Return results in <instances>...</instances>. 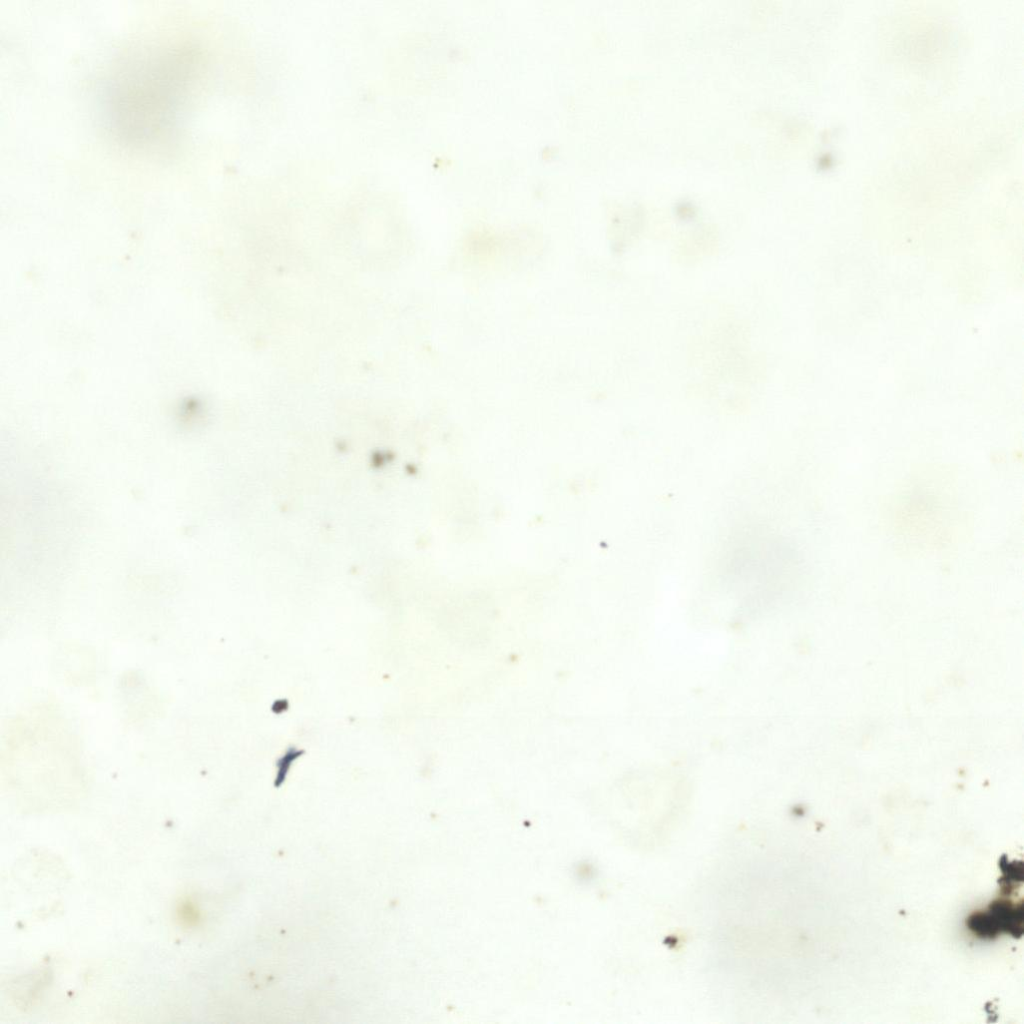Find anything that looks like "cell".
I'll return each mask as SVG.
<instances>
[{"instance_id":"cell-1","label":"cell","mask_w":1024,"mask_h":1024,"mask_svg":"<svg viewBox=\"0 0 1024 1024\" xmlns=\"http://www.w3.org/2000/svg\"><path fill=\"white\" fill-rule=\"evenodd\" d=\"M198 68V49L188 41L124 52L98 94L101 121L112 141L138 155L171 152L181 137Z\"/></svg>"},{"instance_id":"cell-2","label":"cell","mask_w":1024,"mask_h":1024,"mask_svg":"<svg viewBox=\"0 0 1024 1024\" xmlns=\"http://www.w3.org/2000/svg\"><path fill=\"white\" fill-rule=\"evenodd\" d=\"M198 911L189 901H184L178 907V917L184 925H194L198 920Z\"/></svg>"}]
</instances>
